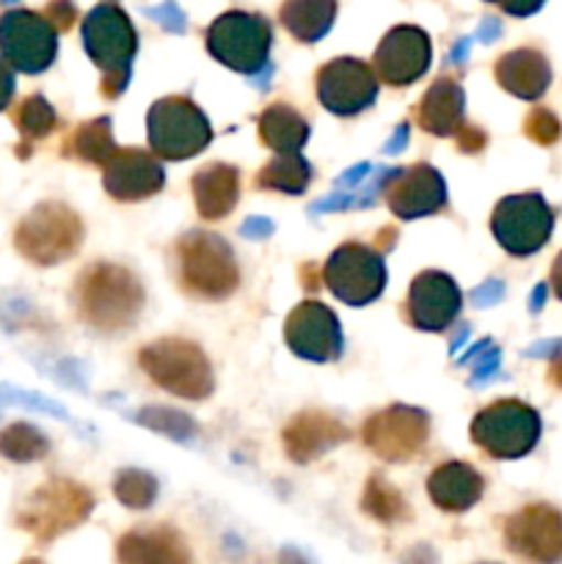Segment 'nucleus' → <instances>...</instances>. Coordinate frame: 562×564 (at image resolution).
Listing matches in <instances>:
<instances>
[{
  "label": "nucleus",
  "mask_w": 562,
  "mask_h": 564,
  "mask_svg": "<svg viewBox=\"0 0 562 564\" xmlns=\"http://www.w3.org/2000/svg\"><path fill=\"white\" fill-rule=\"evenodd\" d=\"M77 308L99 330L130 328L143 306V290L130 270L119 264H94L77 279Z\"/></svg>",
  "instance_id": "f257e3e1"
},
{
  "label": "nucleus",
  "mask_w": 562,
  "mask_h": 564,
  "mask_svg": "<svg viewBox=\"0 0 562 564\" xmlns=\"http://www.w3.org/2000/svg\"><path fill=\"white\" fill-rule=\"evenodd\" d=\"M136 44V28L119 6L102 3L88 11L83 20V47L91 55L94 64L105 72V97H116L127 86Z\"/></svg>",
  "instance_id": "f03ea898"
},
{
  "label": "nucleus",
  "mask_w": 562,
  "mask_h": 564,
  "mask_svg": "<svg viewBox=\"0 0 562 564\" xmlns=\"http://www.w3.org/2000/svg\"><path fill=\"white\" fill-rule=\"evenodd\" d=\"M83 240V224L66 204L44 202L20 220L14 246L28 262L58 264L77 251Z\"/></svg>",
  "instance_id": "7ed1b4c3"
},
{
  "label": "nucleus",
  "mask_w": 562,
  "mask_h": 564,
  "mask_svg": "<svg viewBox=\"0 0 562 564\" xmlns=\"http://www.w3.org/2000/svg\"><path fill=\"white\" fill-rule=\"evenodd\" d=\"M91 494L69 479H50L22 501L17 527L36 540H53L83 523L91 512Z\"/></svg>",
  "instance_id": "20e7f679"
},
{
  "label": "nucleus",
  "mask_w": 562,
  "mask_h": 564,
  "mask_svg": "<svg viewBox=\"0 0 562 564\" xmlns=\"http://www.w3.org/2000/svg\"><path fill=\"white\" fill-rule=\"evenodd\" d=\"M141 367L149 378L187 400H204L213 391V372L193 341L160 339L141 350Z\"/></svg>",
  "instance_id": "39448f33"
},
{
  "label": "nucleus",
  "mask_w": 562,
  "mask_h": 564,
  "mask_svg": "<svg viewBox=\"0 0 562 564\" xmlns=\"http://www.w3.org/2000/svg\"><path fill=\"white\" fill-rule=\"evenodd\" d=\"M182 286L202 297H226L237 290L235 257L229 246L213 235H187L176 246Z\"/></svg>",
  "instance_id": "423d86ee"
},
{
  "label": "nucleus",
  "mask_w": 562,
  "mask_h": 564,
  "mask_svg": "<svg viewBox=\"0 0 562 564\" xmlns=\"http://www.w3.org/2000/svg\"><path fill=\"white\" fill-rule=\"evenodd\" d=\"M0 53L11 69L36 75L55 61L58 31L44 14L28 9H11L0 14Z\"/></svg>",
  "instance_id": "0eeeda50"
},
{
  "label": "nucleus",
  "mask_w": 562,
  "mask_h": 564,
  "mask_svg": "<svg viewBox=\"0 0 562 564\" xmlns=\"http://www.w3.org/2000/svg\"><path fill=\"white\" fill-rule=\"evenodd\" d=\"M538 413L516 400H505L485 408L474 419L472 427L474 444L483 446L490 457H499V460H512V457L527 455L534 446V441H538Z\"/></svg>",
  "instance_id": "6e6552de"
},
{
  "label": "nucleus",
  "mask_w": 562,
  "mask_h": 564,
  "mask_svg": "<svg viewBox=\"0 0 562 564\" xmlns=\"http://www.w3.org/2000/svg\"><path fill=\"white\" fill-rule=\"evenodd\" d=\"M207 47L231 69L257 72L268 61V20L248 11H226L207 28Z\"/></svg>",
  "instance_id": "1a4fd4ad"
},
{
  "label": "nucleus",
  "mask_w": 562,
  "mask_h": 564,
  "mask_svg": "<svg viewBox=\"0 0 562 564\" xmlns=\"http://www.w3.org/2000/svg\"><path fill=\"white\" fill-rule=\"evenodd\" d=\"M149 141L163 158L182 160L202 152L209 141V124L191 99H160L149 110Z\"/></svg>",
  "instance_id": "9d476101"
},
{
  "label": "nucleus",
  "mask_w": 562,
  "mask_h": 564,
  "mask_svg": "<svg viewBox=\"0 0 562 564\" xmlns=\"http://www.w3.org/2000/svg\"><path fill=\"white\" fill-rule=\"evenodd\" d=\"M551 209L534 193L527 196H510L496 207L494 235L501 246L516 257L538 251L551 235Z\"/></svg>",
  "instance_id": "9b49d317"
},
{
  "label": "nucleus",
  "mask_w": 562,
  "mask_h": 564,
  "mask_svg": "<svg viewBox=\"0 0 562 564\" xmlns=\"http://www.w3.org/2000/svg\"><path fill=\"white\" fill-rule=\"evenodd\" d=\"M323 279L336 297L353 303V306H364L380 295L386 275L378 253L358 246V242H350L328 259Z\"/></svg>",
  "instance_id": "f8f14e48"
},
{
  "label": "nucleus",
  "mask_w": 562,
  "mask_h": 564,
  "mask_svg": "<svg viewBox=\"0 0 562 564\" xmlns=\"http://www.w3.org/2000/svg\"><path fill=\"white\" fill-rule=\"evenodd\" d=\"M505 538L510 551L534 564L562 562V516L549 505L518 510L507 521Z\"/></svg>",
  "instance_id": "ddd939ff"
},
{
  "label": "nucleus",
  "mask_w": 562,
  "mask_h": 564,
  "mask_svg": "<svg viewBox=\"0 0 562 564\" xmlns=\"http://www.w3.org/2000/svg\"><path fill=\"white\" fill-rule=\"evenodd\" d=\"M364 441L383 460H408L428 441V416L413 408H389L364 424Z\"/></svg>",
  "instance_id": "4468645a"
},
{
  "label": "nucleus",
  "mask_w": 562,
  "mask_h": 564,
  "mask_svg": "<svg viewBox=\"0 0 562 564\" xmlns=\"http://www.w3.org/2000/svg\"><path fill=\"white\" fill-rule=\"evenodd\" d=\"M317 91L325 108L334 113H358L375 99L378 83H375L372 66L356 58H336L325 64L317 75Z\"/></svg>",
  "instance_id": "2eb2a0df"
},
{
  "label": "nucleus",
  "mask_w": 562,
  "mask_h": 564,
  "mask_svg": "<svg viewBox=\"0 0 562 564\" xmlns=\"http://www.w3.org/2000/svg\"><path fill=\"white\" fill-rule=\"evenodd\" d=\"M430 64V39L417 25H397L380 42L375 53V72L391 86H408Z\"/></svg>",
  "instance_id": "dca6fc26"
},
{
  "label": "nucleus",
  "mask_w": 562,
  "mask_h": 564,
  "mask_svg": "<svg viewBox=\"0 0 562 564\" xmlns=\"http://www.w3.org/2000/svg\"><path fill=\"white\" fill-rule=\"evenodd\" d=\"M287 341L298 356L312 358V361H331L334 356H339L342 347L339 323L328 308L309 301L298 306L287 319Z\"/></svg>",
  "instance_id": "f3484780"
},
{
  "label": "nucleus",
  "mask_w": 562,
  "mask_h": 564,
  "mask_svg": "<svg viewBox=\"0 0 562 564\" xmlns=\"http://www.w3.org/2000/svg\"><path fill=\"white\" fill-rule=\"evenodd\" d=\"M102 169L105 187L121 202H138L163 187V169L152 154L141 149H116Z\"/></svg>",
  "instance_id": "a211bd4d"
},
{
  "label": "nucleus",
  "mask_w": 562,
  "mask_h": 564,
  "mask_svg": "<svg viewBox=\"0 0 562 564\" xmlns=\"http://www.w3.org/2000/svg\"><path fill=\"white\" fill-rule=\"evenodd\" d=\"M444 182L430 165H413L400 174H391V182L386 185V202L400 218L435 213L444 207Z\"/></svg>",
  "instance_id": "6ab92c4d"
},
{
  "label": "nucleus",
  "mask_w": 562,
  "mask_h": 564,
  "mask_svg": "<svg viewBox=\"0 0 562 564\" xmlns=\"http://www.w3.org/2000/svg\"><path fill=\"white\" fill-rule=\"evenodd\" d=\"M411 323L424 330H441L455 319L461 308V292L444 273H422L411 286L408 297Z\"/></svg>",
  "instance_id": "aec40b11"
},
{
  "label": "nucleus",
  "mask_w": 562,
  "mask_h": 564,
  "mask_svg": "<svg viewBox=\"0 0 562 564\" xmlns=\"http://www.w3.org/2000/svg\"><path fill=\"white\" fill-rule=\"evenodd\" d=\"M347 438V430L325 413H301L284 430L287 455L292 460H312Z\"/></svg>",
  "instance_id": "412c9836"
},
{
  "label": "nucleus",
  "mask_w": 562,
  "mask_h": 564,
  "mask_svg": "<svg viewBox=\"0 0 562 564\" xmlns=\"http://www.w3.org/2000/svg\"><path fill=\"white\" fill-rule=\"evenodd\" d=\"M430 499L446 512H463L483 496V477L466 463H446L435 468L428 482Z\"/></svg>",
  "instance_id": "4be33fe9"
},
{
  "label": "nucleus",
  "mask_w": 562,
  "mask_h": 564,
  "mask_svg": "<svg viewBox=\"0 0 562 564\" xmlns=\"http://www.w3.org/2000/svg\"><path fill=\"white\" fill-rule=\"evenodd\" d=\"M119 564H191L187 549L171 529L130 532L119 540Z\"/></svg>",
  "instance_id": "5701e85b"
},
{
  "label": "nucleus",
  "mask_w": 562,
  "mask_h": 564,
  "mask_svg": "<svg viewBox=\"0 0 562 564\" xmlns=\"http://www.w3.org/2000/svg\"><path fill=\"white\" fill-rule=\"evenodd\" d=\"M496 77H499L501 86H505L507 91L516 94V97L534 99L545 91L551 72L538 50L523 47L501 55L499 64H496Z\"/></svg>",
  "instance_id": "b1692460"
},
{
  "label": "nucleus",
  "mask_w": 562,
  "mask_h": 564,
  "mask_svg": "<svg viewBox=\"0 0 562 564\" xmlns=\"http://www.w3.org/2000/svg\"><path fill=\"white\" fill-rule=\"evenodd\" d=\"M240 176L229 165H207L193 176V196L204 218H224L237 204Z\"/></svg>",
  "instance_id": "393cba45"
},
{
  "label": "nucleus",
  "mask_w": 562,
  "mask_h": 564,
  "mask_svg": "<svg viewBox=\"0 0 562 564\" xmlns=\"http://www.w3.org/2000/svg\"><path fill=\"white\" fill-rule=\"evenodd\" d=\"M463 91L457 83L439 80L419 102V124L435 135H452L461 127Z\"/></svg>",
  "instance_id": "a878e982"
},
{
  "label": "nucleus",
  "mask_w": 562,
  "mask_h": 564,
  "mask_svg": "<svg viewBox=\"0 0 562 564\" xmlns=\"http://www.w3.org/2000/svg\"><path fill=\"white\" fill-rule=\"evenodd\" d=\"M279 17L298 42H317L334 25L336 0H284Z\"/></svg>",
  "instance_id": "bb28decb"
},
{
  "label": "nucleus",
  "mask_w": 562,
  "mask_h": 564,
  "mask_svg": "<svg viewBox=\"0 0 562 564\" xmlns=\"http://www.w3.org/2000/svg\"><path fill=\"white\" fill-rule=\"evenodd\" d=\"M259 135L275 152H298L306 141L309 127L290 105H270L259 119Z\"/></svg>",
  "instance_id": "cd10ccee"
},
{
  "label": "nucleus",
  "mask_w": 562,
  "mask_h": 564,
  "mask_svg": "<svg viewBox=\"0 0 562 564\" xmlns=\"http://www.w3.org/2000/svg\"><path fill=\"white\" fill-rule=\"evenodd\" d=\"M116 147L114 138H110V124L108 119L88 121V124H80L66 141V154L83 160V163H97L105 165L110 158H114Z\"/></svg>",
  "instance_id": "c85d7f7f"
},
{
  "label": "nucleus",
  "mask_w": 562,
  "mask_h": 564,
  "mask_svg": "<svg viewBox=\"0 0 562 564\" xmlns=\"http://www.w3.org/2000/svg\"><path fill=\"white\" fill-rule=\"evenodd\" d=\"M257 185L295 196L309 185V163L298 152H279V158L264 165L262 174L257 176Z\"/></svg>",
  "instance_id": "c756f323"
},
{
  "label": "nucleus",
  "mask_w": 562,
  "mask_h": 564,
  "mask_svg": "<svg viewBox=\"0 0 562 564\" xmlns=\"http://www.w3.org/2000/svg\"><path fill=\"white\" fill-rule=\"evenodd\" d=\"M50 452V441L44 438L42 430L33 424L17 422L0 433V455L14 463H33L42 460Z\"/></svg>",
  "instance_id": "7c9ffc66"
},
{
  "label": "nucleus",
  "mask_w": 562,
  "mask_h": 564,
  "mask_svg": "<svg viewBox=\"0 0 562 564\" xmlns=\"http://www.w3.org/2000/svg\"><path fill=\"white\" fill-rule=\"evenodd\" d=\"M11 119H14L17 130H20L22 135V147L47 138L50 132L55 130V121H58L47 99L39 97V94L22 99V102L14 108V113H11Z\"/></svg>",
  "instance_id": "2f4dec72"
},
{
  "label": "nucleus",
  "mask_w": 562,
  "mask_h": 564,
  "mask_svg": "<svg viewBox=\"0 0 562 564\" xmlns=\"http://www.w3.org/2000/svg\"><path fill=\"white\" fill-rule=\"evenodd\" d=\"M116 496H119L121 505L141 510V507H149L154 501L158 482L143 471H125L116 479Z\"/></svg>",
  "instance_id": "473e14b6"
},
{
  "label": "nucleus",
  "mask_w": 562,
  "mask_h": 564,
  "mask_svg": "<svg viewBox=\"0 0 562 564\" xmlns=\"http://www.w3.org/2000/svg\"><path fill=\"white\" fill-rule=\"evenodd\" d=\"M364 507H367L375 518H380V521H397V518L406 512V505H402L400 494H397L391 485H386L380 477L369 479L367 496H364Z\"/></svg>",
  "instance_id": "72a5a7b5"
},
{
  "label": "nucleus",
  "mask_w": 562,
  "mask_h": 564,
  "mask_svg": "<svg viewBox=\"0 0 562 564\" xmlns=\"http://www.w3.org/2000/svg\"><path fill=\"white\" fill-rule=\"evenodd\" d=\"M147 413L149 416H141V422L149 424V427L160 430V433L176 435V438H187V433H191V422H187L182 413L163 411V408H154V411H147Z\"/></svg>",
  "instance_id": "f704fd0d"
},
{
  "label": "nucleus",
  "mask_w": 562,
  "mask_h": 564,
  "mask_svg": "<svg viewBox=\"0 0 562 564\" xmlns=\"http://www.w3.org/2000/svg\"><path fill=\"white\" fill-rule=\"evenodd\" d=\"M523 130H527V135L532 138V141L551 143V141H556V135H560V121H556L549 110L534 108L532 113H529Z\"/></svg>",
  "instance_id": "c9c22d12"
},
{
  "label": "nucleus",
  "mask_w": 562,
  "mask_h": 564,
  "mask_svg": "<svg viewBox=\"0 0 562 564\" xmlns=\"http://www.w3.org/2000/svg\"><path fill=\"white\" fill-rule=\"evenodd\" d=\"M44 17H47L50 22H53L55 31H69L72 22H75L77 17V9L72 0H50L47 9H44Z\"/></svg>",
  "instance_id": "e433bc0d"
},
{
  "label": "nucleus",
  "mask_w": 562,
  "mask_h": 564,
  "mask_svg": "<svg viewBox=\"0 0 562 564\" xmlns=\"http://www.w3.org/2000/svg\"><path fill=\"white\" fill-rule=\"evenodd\" d=\"M455 135H457V143H461L463 152H479V149L485 147V135L472 124H461L457 127Z\"/></svg>",
  "instance_id": "4c0bfd02"
},
{
  "label": "nucleus",
  "mask_w": 562,
  "mask_h": 564,
  "mask_svg": "<svg viewBox=\"0 0 562 564\" xmlns=\"http://www.w3.org/2000/svg\"><path fill=\"white\" fill-rule=\"evenodd\" d=\"M14 97V69L6 58H0V110Z\"/></svg>",
  "instance_id": "58836bf2"
},
{
  "label": "nucleus",
  "mask_w": 562,
  "mask_h": 564,
  "mask_svg": "<svg viewBox=\"0 0 562 564\" xmlns=\"http://www.w3.org/2000/svg\"><path fill=\"white\" fill-rule=\"evenodd\" d=\"M543 3L545 0H501V9L512 17H527V14H534Z\"/></svg>",
  "instance_id": "ea45409f"
},
{
  "label": "nucleus",
  "mask_w": 562,
  "mask_h": 564,
  "mask_svg": "<svg viewBox=\"0 0 562 564\" xmlns=\"http://www.w3.org/2000/svg\"><path fill=\"white\" fill-rule=\"evenodd\" d=\"M551 281H554V290H556V295L562 297V253H560V259H556L554 270H551Z\"/></svg>",
  "instance_id": "a19ab883"
},
{
  "label": "nucleus",
  "mask_w": 562,
  "mask_h": 564,
  "mask_svg": "<svg viewBox=\"0 0 562 564\" xmlns=\"http://www.w3.org/2000/svg\"><path fill=\"white\" fill-rule=\"evenodd\" d=\"M551 383L562 386V358H560V361L551 364Z\"/></svg>",
  "instance_id": "79ce46f5"
},
{
  "label": "nucleus",
  "mask_w": 562,
  "mask_h": 564,
  "mask_svg": "<svg viewBox=\"0 0 562 564\" xmlns=\"http://www.w3.org/2000/svg\"><path fill=\"white\" fill-rule=\"evenodd\" d=\"M402 141H406V127H400V132H397V135L391 138V141H389V149H391V152H397V147H400Z\"/></svg>",
  "instance_id": "37998d69"
},
{
  "label": "nucleus",
  "mask_w": 562,
  "mask_h": 564,
  "mask_svg": "<svg viewBox=\"0 0 562 564\" xmlns=\"http://www.w3.org/2000/svg\"><path fill=\"white\" fill-rule=\"evenodd\" d=\"M20 564H42L39 560H25V562H20Z\"/></svg>",
  "instance_id": "c03bdc74"
},
{
  "label": "nucleus",
  "mask_w": 562,
  "mask_h": 564,
  "mask_svg": "<svg viewBox=\"0 0 562 564\" xmlns=\"http://www.w3.org/2000/svg\"><path fill=\"white\" fill-rule=\"evenodd\" d=\"M488 3H499L501 6V0H488Z\"/></svg>",
  "instance_id": "a18cd8bd"
}]
</instances>
